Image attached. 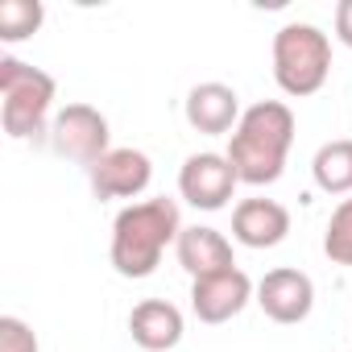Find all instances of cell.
Masks as SVG:
<instances>
[{
    "label": "cell",
    "instance_id": "cell-13",
    "mask_svg": "<svg viewBox=\"0 0 352 352\" xmlns=\"http://www.w3.org/2000/svg\"><path fill=\"white\" fill-rule=\"evenodd\" d=\"M174 257H179V265L191 274V282L236 265L232 241H228L220 228H212V224H191V228H183L179 241H174Z\"/></svg>",
    "mask_w": 352,
    "mask_h": 352
},
{
    "label": "cell",
    "instance_id": "cell-15",
    "mask_svg": "<svg viewBox=\"0 0 352 352\" xmlns=\"http://www.w3.org/2000/svg\"><path fill=\"white\" fill-rule=\"evenodd\" d=\"M46 9L42 0H0V42H25L42 30Z\"/></svg>",
    "mask_w": 352,
    "mask_h": 352
},
{
    "label": "cell",
    "instance_id": "cell-6",
    "mask_svg": "<svg viewBox=\"0 0 352 352\" xmlns=\"http://www.w3.org/2000/svg\"><path fill=\"white\" fill-rule=\"evenodd\" d=\"M241 179H236V170L228 162V153H191L179 170V195L199 208V212H220L228 208V199L236 195Z\"/></svg>",
    "mask_w": 352,
    "mask_h": 352
},
{
    "label": "cell",
    "instance_id": "cell-17",
    "mask_svg": "<svg viewBox=\"0 0 352 352\" xmlns=\"http://www.w3.org/2000/svg\"><path fill=\"white\" fill-rule=\"evenodd\" d=\"M0 352H42L34 327L17 315H0Z\"/></svg>",
    "mask_w": 352,
    "mask_h": 352
},
{
    "label": "cell",
    "instance_id": "cell-10",
    "mask_svg": "<svg viewBox=\"0 0 352 352\" xmlns=\"http://www.w3.org/2000/svg\"><path fill=\"white\" fill-rule=\"evenodd\" d=\"M183 112H187V124H191L195 133H208V137H220V133L232 137V129H236L241 116H245L236 87H228V83H220V79L195 83V87L187 91Z\"/></svg>",
    "mask_w": 352,
    "mask_h": 352
},
{
    "label": "cell",
    "instance_id": "cell-12",
    "mask_svg": "<svg viewBox=\"0 0 352 352\" xmlns=\"http://www.w3.org/2000/svg\"><path fill=\"white\" fill-rule=\"evenodd\" d=\"M183 311L166 298H141L129 311V336L141 352H170L183 344Z\"/></svg>",
    "mask_w": 352,
    "mask_h": 352
},
{
    "label": "cell",
    "instance_id": "cell-3",
    "mask_svg": "<svg viewBox=\"0 0 352 352\" xmlns=\"http://www.w3.org/2000/svg\"><path fill=\"white\" fill-rule=\"evenodd\" d=\"M54 96H58V83L50 71L21 63L13 54L0 58V124H5V133L13 141L50 133L46 120H50Z\"/></svg>",
    "mask_w": 352,
    "mask_h": 352
},
{
    "label": "cell",
    "instance_id": "cell-11",
    "mask_svg": "<svg viewBox=\"0 0 352 352\" xmlns=\"http://www.w3.org/2000/svg\"><path fill=\"white\" fill-rule=\"evenodd\" d=\"M290 236V212L278 199H241L232 208V241L245 249H278Z\"/></svg>",
    "mask_w": 352,
    "mask_h": 352
},
{
    "label": "cell",
    "instance_id": "cell-9",
    "mask_svg": "<svg viewBox=\"0 0 352 352\" xmlns=\"http://www.w3.org/2000/svg\"><path fill=\"white\" fill-rule=\"evenodd\" d=\"M253 302L265 311V319H274L282 327H294L315 311V282H311V274H302L294 265H278L257 282Z\"/></svg>",
    "mask_w": 352,
    "mask_h": 352
},
{
    "label": "cell",
    "instance_id": "cell-14",
    "mask_svg": "<svg viewBox=\"0 0 352 352\" xmlns=\"http://www.w3.org/2000/svg\"><path fill=\"white\" fill-rule=\"evenodd\" d=\"M311 179L323 195H352V137H336L315 149Z\"/></svg>",
    "mask_w": 352,
    "mask_h": 352
},
{
    "label": "cell",
    "instance_id": "cell-1",
    "mask_svg": "<svg viewBox=\"0 0 352 352\" xmlns=\"http://www.w3.org/2000/svg\"><path fill=\"white\" fill-rule=\"evenodd\" d=\"M294 129V112L282 100H257L253 108H245L241 124L228 137V162L245 187H270L286 174Z\"/></svg>",
    "mask_w": 352,
    "mask_h": 352
},
{
    "label": "cell",
    "instance_id": "cell-2",
    "mask_svg": "<svg viewBox=\"0 0 352 352\" xmlns=\"http://www.w3.org/2000/svg\"><path fill=\"white\" fill-rule=\"evenodd\" d=\"M183 220H179V204L157 195V199H141L116 212L112 220V245H108V261L120 278L141 282L153 278L162 265V253L179 241Z\"/></svg>",
    "mask_w": 352,
    "mask_h": 352
},
{
    "label": "cell",
    "instance_id": "cell-7",
    "mask_svg": "<svg viewBox=\"0 0 352 352\" xmlns=\"http://www.w3.org/2000/svg\"><path fill=\"white\" fill-rule=\"evenodd\" d=\"M253 294H257L253 278L241 265H232V270H220V274H208V278L191 282V311H195L199 323L220 327V323L236 319L253 302Z\"/></svg>",
    "mask_w": 352,
    "mask_h": 352
},
{
    "label": "cell",
    "instance_id": "cell-5",
    "mask_svg": "<svg viewBox=\"0 0 352 352\" xmlns=\"http://www.w3.org/2000/svg\"><path fill=\"white\" fill-rule=\"evenodd\" d=\"M50 145L58 157L79 162V166H96L108 149H112V129L108 116L96 104H67L54 120H50Z\"/></svg>",
    "mask_w": 352,
    "mask_h": 352
},
{
    "label": "cell",
    "instance_id": "cell-18",
    "mask_svg": "<svg viewBox=\"0 0 352 352\" xmlns=\"http://www.w3.org/2000/svg\"><path fill=\"white\" fill-rule=\"evenodd\" d=\"M336 38L352 50V0H340V5H336Z\"/></svg>",
    "mask_w": 352,
    "mask_h": 352
},
{
    "label": "cell",
    "instance_id": "cell-16",
    "mask_svg": "<svg viewBox=\"0 0 352 352\" xmlns=\"http://www.w3.org/2000/svg\"><path fill=\"white\" fill-rule=\"evenodd\" d=\"M323 253L331 265H352V195L336 204V212L323 228Z\"/></svg>",
    "mask_w": 352,
    "mask_h": 352
},
{
    "label": "cell",
    "instance_id": "cell-4",
    "mask_svg": "<svg viewBox=\"0 0 352 352\" xmlns=\"http://www.w3.org/2000/svg\"><path fill=\"white\" fill-rule=\"evenodd\" d=\"M270 58H274V83L290 100H307L323 91L331 75V38L311 21H290L274 34Z\"/></svg>",
    "mask_w": 352,
    "mask_h": 352
},
{
    "label": "cell",
    "instance_id": "cell-8",
    "mask_svg": "<svg viewBox=\"0 0 352 352\" xmlns=\"http://www.w3.org/2000/svg\"><path fill=\"white\" fill-rule=\"evenodd\" d=\"M149 179H153V162H149V153H141L133 145H112L87 170L91 195L100 204H108V199H137V195H145Z\"/></svg>",
    "mask_w": 352,
    "mask_h": 352
}]
</instances>
